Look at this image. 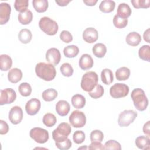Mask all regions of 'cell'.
I'll return each instance as SVG.
<instances>
[{
  "mask_svg": "<svg viewBox=\"0 0 150 150\" xmlns=\"http://www.w3.org/2000/svg\"><path fill=\"white\" fill-rule=\"evenodd\" d=\"M35 72L39 78L47 81L53 80L56 75L54 66L44 62H40L36 65Z\"/></svg>",
  "mask_w": 150,
  "mask_h": 150,
  "instance_id": "6da1fadb",
  "label": "cell"
},
{
  "mask_svg": "<svg viewBox=\"0 0 150 150\" xmlns=\"http://www.w3.org/2000/svg\"><path fill=\"white\" fill-rule=\"evenodd\" d=\"M131 97L134 106L138 111H143L146 109L148 105V100L142 89L139 88L134 89L131 92Z\"/></svg>",
  "mask_w": 150,
  "mask_h": 150,
  "instance_id": "7a4b0ae2",
  "label": "cell"
},
{
  "mask_svg": "<svg viewBox=\"0 0 150 150\" xmlns=\"http://www.w3.org/2000/svg\"><path fill=\"white\" fill-rule=\"evenodd\" d=\"M98 81V75L96 72L88 71L83 76L80 86L85 91L90 92L96 86Z\"/></svg>",
  "mask_w": 150,
  "mask_h": 150,
  "instance_id": "3957f363",
  "label": "cell"
},
{
  "mask_svg": "<svg viewBox=\"0 0 150 150\" xmlns=\"http://www.w3.org/2000/svg\"><path fill=\"white\" fill-rule=\"evenodd\" d=\"M39 26L43 32L50 36L56 35L59 29L57 22L47 16H44L40 19Z\"/></svg>",
  "mask_w": 150,
  "mask_h": 150,
  "instance_id": "277c9868",
  "label": "cell"
},
{
  "mask_svg": "<svg viewBox=\"0 0 150 150\" xmlns=\"http://www.w3.org/2000/svg\"><path fill=\"white\" fill-rule=\"evenodd\" d=\"M71 128L67 122L60 123L52 132V137L55 142H60L67 138L70 134Z\"/></svg>",
  "mask_w": 150,
  "mask_h": 150,
  "instance_id": "5b68a950",
  "label": "cell"
},
{
  "mask_svg": "<svg viewBox=\"0 0 150 150\" xmlns=\"http://www.w3.org/2000/svg\"><path fill=\"white\" fill-rule=\"evenodd\" d=\"M137 112L132 110H125L119 114L118 124L120 127H127L132 123L136 117Z\"/></svg>",
  "mask_w": 150,
  "mask_h": 150,
  "instance_id": "8992f818",
  "label": "cell"
},
{
  "mask_svg": "<svg viewBox=\"0 0 150 150\" xmlns=\"http://www.w3.org/2000/svg\"><path fill=\"white\" fill-rule=\"evenodd\" d=\"M29 135L35 142L39 144L46 142L49 138L48 131L40 127H35L31 129Z\"/></svg>",
  "mask_w": 150,
  "mask_h": 150,
  "instance_id": "52a82bcc",
  "label": "cell"
},
{
  "mask_svg": "<svg viewBox=\"0 0 150 150\" xmlns=\"http://www.w3.org/2000/svg\"><path fill=\"white\" fill-rule=\"evenodd\" d=\"M129 87L123 83H115L110 88V96L114 98H120L127 96L129 93Z\"/></svg>",
  "mask_w": 150,
  "mask_h": 150,
  "instance_id": "ba28073f",
  "label": "cell"
},
{
  "mask_svg": "<svg viewBox=\"0 0 150 150\" xmlns=\"http://www.w3.org/2000/svg\"><path fill=\"white\" fill-rule=\"evenodd\" d=\"M69 122L74 128H81L86 123V117L84 112L79 110L73 111L70 114Z\"/></svg>",
  "mask_w": 150,
  "mask_h": 150,
  "instance_id": "9c48e42d",
  "label": "cell"
},
{
  "mask_svg": "<svg viewBox=\"0 0 150 150\" xmlns=\"http://www.w3.org/2000/svg\"><path fill=\"white\" fill-rule=\"evenodd\" d=\"M16 98L15 91L10 88H5L1 90L0 96V105L11 104L15 101Z\"/></svg>",
  "mask_w": 150,
  "mask_h": 150,
  "instance_id": "30bf717a",
  "label": "cell"
},
{
  "mask_svg": "<svg viewBox=\"0 0 150 150\" xmlns=\"http://www.w3.org/2000/svg\"><path fill=\"white\" fill-rule=\"evenodd\" d=\"M46 60L49 64L53 66L58 64L61 60L60 51L54 47L49 49L46 53Z\"/></svg>",
  "mask_w": 150,
  "mask_h": 150,
  "instance_id": "8fae6325",
  "label": "cell"
},
{
  "mask_svg": "<svg viewBox=\"0 0 150 150\" xmlns=\"http://www.w3.org/2000/svg\"><path fill=\"white\" fill-rule=\"evenodd\" d=\"M41 103L39 100L36 98H33L29 100L26 104L25 110L29 115H36L40 110Z\"/></svg>",
  "mask_w": 150,
  "mask_h": 150,
  "instance_id": "7c38bea8",
  "label": "cell"
},
{
  "mask_svg": "<svg viewBox=\"0 0 150 150\" xmlns=\"http://www.w3.org/2000/svg\"><path fill=\"white\" fill-rule=\"evenodd\" d=\"M23 118V111L19 106H14L9 111V120L13 124H19Z\"/></svg>",
  "mask_w": 150,
  "mask_h": 150,
  "instance_id": "4fadbf2b",
  "label": "cell"
},
{
  "mask_svg": "<svg viewBox=\"0 0 150 150\" xmlns=\"http://www.w3.org/2000/svg\"><path fill=\"white\" fill-rule=\"evenodd\" d=\"M11 8L9 4L2 2L0 4V24L6 23L10 18Z\"/></svg>",
  "mask_w": 150,
  "mask_h": 150,
  "instance_id": "5bb4252c",
  "label": "cell"
},
{
  "mask_svg": "<svg viewBox=\"0 0 150 150\" xmlns=\"http://www.w3.org/2000/svg\"><path fill=\"white\" fill-rule=\"evenodd\" d=\"M98 38L97 30L94 28H87L83 33V38L84 40L88 43L95 42Z\"/></svg>",
  "mask_w": 150,
  "mask_h": 150,
  "instance_id": "9a60e30c",
  "label": "cell"
},
{
  "mask_svg": "<svg viewBox=\"0 0 150 150\" xmlns=\"http://www.w3.org/2000/svg\"><path fill=\"white\" fill-rule=\"evenodd\" d=\"M93 59L88 54H83L80 58L79 65L83 70H87L91 69L93 66Z\"/></svg>",
  "mask_w": 150,
  "mask_h": 150,
  "instance_id": "2e32d148",
  "label": "cell"
},
{
  "mask_svg": "<svg viewBox=\"0 0 150 150\" xmlns=\"http://www.w3.org/2000/svg\"><path fill=\"white\" fill-rule=\"evenodd\" d=\"M70 110L69 103L66 100H60L56 105V112L60 116L64 117L68 114Z\"/></svg>",
  "mask_w": 150,
  "mask_h": 150,
  "instance_id": "e0dca14e",
  "label": "cell"
},
{
  "mask_svg": "<svg viewBox=\"0 0 150 150\" xmlns=\"http://www.w3.org/2000/svg\"><path fill=\"white\" fill-rule=\"evenodd\" d=\"M125 41L128 45L131 46H137L140 43L141 37L138 32H132L127 35Z\"/></svg>",
  "mask_w": 150,
  "mask_h": 150,
  "instance_id": "ac0fdd59",
  "label": "cell"
},
{
  "mask_svg": "<svg viewBox=\"0 0 150 150\" xmlns=\"http://www.w3.org/2000/svg\"><path fill=\"white\" fill-rule=\"evenodd\" d=\"M136 146L141 149L146 150L150 149V141L149 137L148 136H139L135 141Z\"/></svg>",
  "mask_w": 150,
  "mask_h": 150,
  "instance_id": "d6986e66",
  "label": "cell"
},
{
  "mask_svg": "<svg viewBox=\"0 0 150 150\" xmlns=\"http://www.w3.org/2000/svg\"><path fill=\"white\" fill-rule=\"evenodd\" d=\"M22 77V71L18 68H13L8 73V80L12 83H17Z\"/></svg>",
  "mask_w": 150,
  "mask_h": 150,
  "instance_id": "ffe728a7",
  "label": "cell"
},
{
  "mask_svg": "<svg viewBox=\"0 0 150 150\" xmlns=\"http://www.w3.org/2000/svg\"><path fill=\"white\" fill-rule=\"evenodd\" d=\"M131 12V9L127 4L121 3L118 6L117 15L121 18L127 19L129 16H130Z\"/></svg>",
  "mask_w": 150,
  "mask_h": 150,
  "instance_id": "44dd1931",
  "label": "cell"
},
{
  "mask_svg": "<svg viewBox=\"0 0 150 150\" xmlns=\"http://www.w3.org/2000/svg\"><path fill=\"white\" fill-rule=\"evenodd\" d=\"M18 19L20 23L22 25H28L32 22L33 19V14L30 10L26 9V11L20 12L18 14Z\"/></svg>",
  "mask_w": 150,
  "mask_h": 150,
  "instance_id": "7402d4cb",
  "label": "cell"
},
{
  "mask_svg": "<svg viewBox=\"0 0 150 150\" xmlns=\"http://www.w3.org/2000/svg\"><path fill=\"white\" fill-rule=\"evenodd\" d=\"M12 64L11 57L7 54H1L0 56V68L3 71H8L11 69Z\"/></svg>",
  "mask_w": 150,
  "mask_h": 150,
  "instance_id": "603a6c76",
  "label": "cell"
},
{
  "mask_svg": "<svg viewBox=\"0 0 150 150\" xmlns=\"http://www.w3.org/2000/svg\"><path fill=\"white\" fill-rule=\"evenodd\" d=\"M115 3L113 1L104 0L101 1L99 5V9L104 13H110L114 11Z\"/></svg>",
  "mask_w": 150,
  "mask_h": 150,
  "instance_id": "cb8c5ba5",
  "label": "cell"
},
{
  "mask_svg": "<svg viewBox=\"0 0 150 150\" xmlns=\"http://www.w3.org/2000/svg\"><path fill=\"white\" fill-rule=\"evenodd\" d=\"M93 54L98 58L103 57L106 52H107V47L105 45L101 43H96L94 45L92 49Z\"/></svg>",
  "mask_w": 150,
  "mask_h": 150,
  "instance_id": "d4e9b609",
  "label": "cell"
},
{
  "mask_svg": "<svg viewBox=\"0 0 150 150\" xmlns=\"http://www.w3.org/2000/svg\"><path fill=\"white\" fill-rule=\"evenodd\" d=\"M32 5L35 11L39 13L45 12L49 6L47 0H34L32 1Z\"/></svg>",
  "mask_w": 150,
  "mask_h": 150,
  "instance_id": "484cf974",
  "label": "cell"
},
{
  "mask_svg": "<svg viewBox=\"0 0 150 150\" xmlns=\"http://www.w3.org/2000/svg\"><path fill=\"white\" fill-rule=\"evenodd\" d=\"M71 103L74 108L80 109L84 107L86 104V98L83 95L77 94L72 97Z\"/></svg>",
  "mask_w": 150,
  "mask_h": 150,
  "instance_id": "4316f807",
  "label": "cell"
},
{
  "mask_svg": "<svg viewBox=\"0 0 150 150\" xmlns=\"http://www.w3.org/2000/svg\"><path fill=\"white\" fill-rule=\"evenodd\" d=\"M101 79L104 84L106 85L110 84L114 80L112 71L109 69H103L101 73Z\"/></svg>",
  "mask_w": 150,
  "mask_h": 150,
  "instance_id": "83f0119b",
  "label": "cell"
},
{
  "mask_svg": "<svg viewBox=\"0 0 150 150\" xmlns=\"http://www.w3.org/2000/svg\"><path fill=\"white\" fill-rule=\"evenodd\" d=\"M130 70L127 67H121L115 71V77L118 80L124 81L127 80L130 76Z\"/></svg>",
  "mask_w": 150,
  "mask_h": 150,
  "instance_id": "f1b7e54d",
  "label": "cell"
},
{
  "mask_svg": "<svg viewBox=\"0 0 150 150\" xmlns=\"http://www.w3.org/2000/svg\"><path fill=\"white\" fill-rule=\"evenodd\" d=\"M32 35L29 29H23L20 30L18 33V39L22 43L26 44L30 42L32 40Z\"/></svg>",
  "mask_w": 150,
  "mask_h": 150,
  "instance_id": "f546056e",
  "label": "cell"
},
{
  "mask_svg": "<svg viewBox=\"0 0 150 150\" xmlns=\"http://www.w3.org/2000/svg\"><path fill=\"white\" fill-rule=\"evenodd\" d=\"M79 49L76 45H69L63 49L64 55L68 58H73L79 54Z\"/></svg>",
  "mask_w": 150,
  "mask_h": 150,
  "instance_id": "4dcf8cb0",
  "label": "cell"
},
{
  "mask_svg": "<svg viewBox=\"0 0 150 150\" xmlns=\"http://www.w3.org/2000/svg\"><path fill=\"white\" fill-rule=\"evenodd\" d=\"M57 91L54 88H48L45 90L42 93V98L45 101H52L57 97Z\"/></svg>",
  "mask_w": 150,
  "mask_h": 150,
  "instance_id": "1f68e13d",
  "label": "cell"
},
{
  "mask_svg": "<svg viewBox=\"0 0 150 150\" xmlns=\"http://www.w3.org/2000/svg\"><path fill=\"white\" fill-rule=\"evenodd\" d=\"M138 55L141 59L149 62L150 60V46L149 45H143L138 50Z\"/></svg>",
  "mask_w": 150,
  "mask_h": 150,
  "instance_id": "d6a6232c",
  "label": "cell"
},
{
  "mask_svg": "<svg viewBox=\"0 0 150 150\" xmlns=\"http://www.w3.org/2000/svg\"><path fill=\"white\" fill-rule=\"evenodd\" d=\"M43 124L48 127H52L55 125L57 121L56 117L52 113H46L43 117Z\"/></svg>",
  "mask_w": 150,
  "mask_h": 150,
  "instance_id": "836d02e7",
  "label": "cell"
},
{
  "mask_svg": "<svg viewBox=\"0 0 150 150\" xmlns=\"http://www.w3.org/2000/svg\"><path fill=\"white\" fill-rule=\"evenodd\" d=\"M104 93V90L103 87L100 84H97L96 86L90 92H88L89 96L94 98L97 99L103 96Z\"/></svg>",
  "mask_w": 150,
  "mask_h": 150,
  "instance_id": "e575fe53",
  "label": "cell"
},
{
  "mask_svg": "<svg viewBox=\"0 0 150 150\" xmlns=\"http://www.w3.org/2000/svg\"><path fill=\"white\" fill-rule=\"evenodd\" d=\"M18 91L21 96L28 97L32 93V87L28 83H22L18 87Z\"/></svg>",
  "mask_w": 150,
  "mask_h": 150,
  "instance_id": "d590c367",
  "label": "cell"
},
{
  "mask_svg": "<svg viewBox=\"0 0 150 150\" xmlns=\"http://www.w3.org/2000/svg\"><path fill=\"white\" fill-rule=\"evenodd\" d=\"M61 73L63 76L70 77L73 75V69L71 65L68 63H64L60 67Z\"/></svg>",
  "mask_w": 150,
  "mask_h": 150,
  "instance_id": "8d00e7d4",
  "label": "cell"
},
{
  "mask_svg": "<svg viewBox=\"0 0 150 150\" xmlns=\"http://www.w3.org/2000/svg\"><path fill=\"white\" fill-rule=\"evenodd\" d=\"M113 23L116 28L118 29H122L127 26L128 24V19L122 18L120 17L117 15H115L114 16Z\"/></svg>",
  "mask_w": 150,
  "mask_h": 150,
  "instance_id": "74e56055",
  "label": "cell"
},
{
  "mask_svg": "<svg viewBox=\"0 0 150 150\" xmlns=\"http://www.w3.org/2000/svg\"><path fill=\"white\" fill-rule=\"evenodd\" d=\"M28 4V0H16L14 2V8L16 11L22 12L27 9Z\"/></svg>",
  "mask_w": 150,
  "mask_h": 150,
  "instance_id": "f35d334b",
  "label": "cell"
},
{
  "mask_svg": "<svg viewBox=\"0 0 150 150\" xmlns=\"http://www.w3.org/2000/svg\"><path fill=\"white\" fill-rule=\"evenodd\" d=\"M131 2L133 6L136 9H146L150 6L149 0H132Z\"/></svg>",
  "mask_w": 150,
  "mask_h": 150,
  "instance_id": "ab89813d",
  "label": "cell"
},
{
  "mask_svg": "<svg viewBox=\"0 0 150 150\" xmlns=\"http://www.w3.org/2000/svg\"><path fill=\"white\" fill-rule=\"evenodd\" d=\"M104 138V134L100 130H94L90 135V139L91 142L93 141H98L101 142Z\"/></svg>",
  "mask_w": 150,
  "mask_h": 150,
  "instance_id": "60d3db41",
  "label": "cell"
},
{
  "mask_svg": "<svg viewBox=\"0 0 150 150\" xmlns=\"http://www.w3.org/2000/svg\"><path fill=\"white\" fill-rule=\"evenodd\" d=\"M55 145L59 149L67 150L71 147L72 143L70 139L67 138L64 141L60 142H55Z\"/></svg>",
  "mask_w": 150,
  "mask_h": 150,
  "instance_id": "b9f144b4",
  "label": "cell"
},
{
  "mask_svg": "<svg viewBox=\"0 0 150 150\" xmlns=\"http://www.w3.org/2000/svg\"><path fill=\"white\" fill-rule=\"evenodd\" d=\"M104 149H117L120 150L121 146L120 144L115 140H109L107 141L104 145Z\"/></svg>",
  "mask_w": 150,
  "mask_h": 150,
  "instance_id": "7bdbcfd3",
  "label": "cell"
},
{
  "mask_svg": "<svg viewBox=\"0 0 150 150\" xmlns=\"http://www.w3.org/2000/svg\"><path fill=\"white\" fill-rule=\"evenodd\" d=\"M73 139L77 144H80L85 139V134L82 131H76L73 135Z\"/></svg>",
  "mask_w": 150,
  "mask_h": 150,
  "instance_id": "ee69618b",
  "label": "cell"
},
{
  "mask_svg": "<svg viewBox=\"0 0 150 150\" xmlns=\"http://www.w3.org/2000/svg\"><path fill=\"white\" fill-rule=\"evenodd\" d=\"M60 39L64 43H68L73 40V36L70 32L67 30H63L60 34Z\"/></svg>",
  "mask_w": 150,
  "mask_h": 150,
  "instance_id": "f6af8a7d",
  "label": "cell"
},
{
  "mask_svg": "<svg viewBox=\"0 0 150 150\" xmlns=\"http://www.w3.org/2000/svg\"><path fill=\"white\" fill-rule=\"evenodd\" d=\"M89 149H104V146L98 141H93L90 144L88 148Z\"/></svg>",
  "mask_w": 150,
  "mask_h": 150,
  "instance_id": "bcb514c9",
  "label": "cell"
},
{
  "mask_svg": "<svg viewBox=\"0 0 150 150\" xmlns=\"http://www.w3.org/2000/svg\"><path fill=\"white\" fill-rule=\"evenodd\" d=\"M0 124H1V129H0V134L1 135H4L8 133L9 131V126L8 124L4 120H0Z\"/></svg>",
  "mask_w": 150,
  "mask_h": 150,
  "instance_id": "7dc6e473",
  "label": "cell"
},
{
  "mask_svg": "<svg viewBox=\"0 0 150 150\" xmlns=\"http://www.w3.org/2000/svg\"><path fill=\"white\" fill-rule=\"evenodd\" d=\"M149 127H150V121H148L143 126V132L148 137L150 135V131H149Z\"/></svg>",
  "mask_w": 150,
  "mask_h": 150,
  "instance_id": "c3c4849f",
  "label": "cell"
},
{
  "mask_svg": "<svg viewBox=\"0 0 150 150\" xmlns=\"http://www.w3.org/2000/svg\"><path fill=\"white\" fill-rule=\"evenodd\" d=\"M71 0H59V1H57V0H56L55 1V2L59 5V6H65L66 5H67V4L71 2Z\"/></svg>",
  "mask_w": 150,
  "mask_h": 150,
  "instance_id": "681fc988",
  "label": "cell"
},
{
  "mask_svg": "<svg viewBox=\"0 0 150 150\" xmlns=\"http://www.w3.org/2000/svg\"><path fill=\"white\" fill-rule=\"evenodd\" d=\"M149 29H146L143 35V38L145 41H146L147 43H150V40H149Z\"/></svg>",
  "mask_w": 150,
  "mask_h": 150,
  "instance_id": "f907efd6",
  "label": "cell"
},
{
  "mask_svg": "<svg viewBox=\"0 0 150 150\" xmlns=\"http://www.w3.org/2000/svg\"><path fill=\"white\" fill-rule=\"evenodd\" d=\"M83 2L87 6H94L97 2V0H84Z\"/></svg>",
  "mask_w": 150,
  "mask_h": 150,
  "instance_id": "816d5d0a",
  "label": "cell"
},
{
  "mask_svg": "<svg viewBox=\"0 0 150 150\" xmlns=\"http://www.w3.org/2000/svg\"><path fill=\"white\" fill-rule=\"evenodd\" d=\"M82 148H85V149H87V147L86 146H83V147H81V148H79L78 149H82Z\"/></svg>",
  "mask_w": 150,
  "mask_h": 150,
  "instance_id": "f5cc1de1",
  "label": "cell"
}]
</instances>
